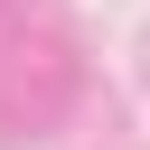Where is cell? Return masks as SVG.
Listing matches in <instances>:
<instances>
[]
</instances>
